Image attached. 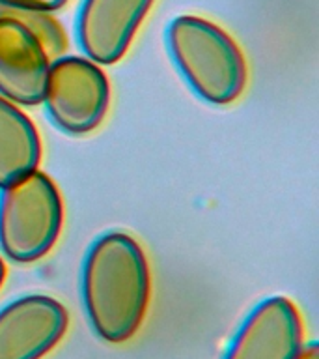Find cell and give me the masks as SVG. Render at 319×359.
Here are the masks:
<instances>
[{
	"instance_id": "cell-3",
	"label": "cell",
	"mask_w": 319,
	"mask_h": 359,
	"mask_svg": "<svg viewBox=\"0 0 319 359\" xmlns=\"http://www.w3.org/2000/svg\"><path fill=\"white\" fill-rule=\"evenodd\" d=\"M67 34L43 11L0 4V95L11 103H43L50 62L66 55Z\"/></svg>"
},
{
	"instance_id": "cell-12",
	"label": "cell",
	"mask_w": 319,
	"mask_h": 359,
	"mask_svg": "<svg viewBox=\"0 0 319 359\" xmlns=\"http://www.w3.org/2000/svg\"><path fill=\"white\" fill-rule=\"evenodd\" d=\"M6 280V266H4V260L0 258V288H2V285H4Z\"/></svg>"
},
{
	"instance_id": "cell-8",
	"label": "cell",
	"mask_w": 319,
	"mask_h": 359,
	"mask_svg": "<svg viewBox=\"0 0 319 359\" xmlns=\"http://www.w3.org/2000/svg\"><path fill=\"white\" fill-rule=\"evenodd\" d=\"M155 0H84L77 39L90 60L112 66L125 56Z\"/></svg>"
},
{
	"instance_id": "cell-11",
	"label": "cell",
	"mask_w": 319,
	"mask_h": 359,
	"mask_svg": "<svg viewBox=\"0 0 319 359\" xmlns=\"http://www.w3.org/2000/svg\"><path fill=\"white\" fill-rule=\"evenodd\" d=\"M295 359H319L318 342H308V344H302L301 352L297 353Z\"/></svg>"
},
{
	"instance_id": "cell-10",
	"label": "cell",
	"mask_w": 319,
	"mask_h": 359,
	"mask_svg": "<svg viewBox=\"0 0 319 359\" xmlns=\"http://www.w3.org/2000/svg\"><path fill=\"white\" fill-rule=\"evenodd\" d=\"M69 0H0V4L13 6L28 11H43V13H52V11L62 10Z\"/></svg>"
},
{
	"instance_id": "cell-9",
	"label": "cell",
	"mask_w": 319,
	"mask_h": 359,
	"mask_svg": "<svg viewBox=\"0 0 319 359\" xmlns=\"http://www.w3.org/2000/svg\"><path fill=\"white\" fill-rule=\"evenodd\" d=\"M41 139L24 112L0 95V189L38 170Z\"/></svg>"
},
{
	"instance_id": "cell-1",
	"label": "cell",
	"mask_w": 319,
	"mask_h": 359,
	"mask_svg": "<svg viewBox=\"0 0 319 359\" xmlns=\"http://www.w3.org/2000/svg\"><path fill=\"white\" fill-rule=\"evenodd\" d=\"M80 296L101 341L123 344L139 333L151 299V271L133 236L111 230L95 238L84 257Z\"/></svg>"
},
{
	"instance_id": "cell-4",
	"label": "cell",
	"mask_w": 319,
	"mask_h": 359,
	"mask_svg": "<svg viewBox=\"0 0 319 359\" xmlns=\"http://www.w3.org/2000/svg\"><path fill=\"white\" fill-rule=\"evenodd\" d=\"M64 226V201L50 176L34 170L0 193V251L32 264L55 249Z\"/></svg>"
},
{
	"instance_id": "cell-6",
	"label": "cell",
	"mask_w": 319,
	"mask_h": 359,
	"mask_svg": "<svg viewBox=\"0 0 319 359\" xmlns=\"http://www.w3.org/2000/svg\"><path fill=\"white\" fill-rule=\"evenodd\" d=\"M69 313L56 297L27 294L0 307V359H43L66 337Z\"/></svg>"
},
{
	"instance_id": "cell-2",
	"label": "cell",
	"mask_w": 319,
	"mask_h": 359,
	"mask_svg": "<svg viewBox=\"0 0 319 359\" xmlns=\"http://www.w3.org/2000/svg\"><path fill=\"white\" fill-rule=\"evenodd\" d=\"M166 43L181 77L200 100L229 105L245 92V55L222 27L204 17L179 15L168 25Z\"/></svg>"
},
{
	"instance_id": "cell-5",
	"label": "cell",
	"mask_w": 319,
	"mask_h": 359,
	"mask_svg": "<svg viewBox=\"0 0 319 359\" xmlns=\"http://www.w3.org/2000/svg\"><path fill=\"white\" fill-rule=\"evenodd\" d=\"M43 103L56 128L83 137L99 128L111 109V83L99 64L84 56L50 62Z\"/></svg>"
},
{
	"instance_id": "cell-7",
	"label": "cell",
	"mask_w": 319,
	"mask_h": 359,
	"mask_svg": "<svg viewBox=\"0 0 319 359\" xmlns=\"http://www.w3.org/2000/svg\"><path fill=\"white\" fill-rule=\"evenodd\" d=\"M304 344L299 309L290 297L263 299L246 314L222 359H295Z\"/></svg>"
}]
</instances>
